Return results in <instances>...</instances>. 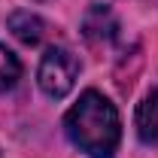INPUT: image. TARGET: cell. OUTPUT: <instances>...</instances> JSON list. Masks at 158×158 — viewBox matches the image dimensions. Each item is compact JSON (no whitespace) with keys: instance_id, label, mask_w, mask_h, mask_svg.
<instances>
[{"instance_id":"obj_1","label":"cell","mask_w":158,"mask_h":158,"mask_svg":"<svg viewBox=\"0 0 158 158\" xmlns=\"http://www.w3.org/2000/svg\"><path fill=\"white\" fill-rule=\"evenodd\" d=\"M64 131L88 158H113L122 137L118 113L100 91H85L64 116Z\"/></svg>"},{"instance_id":"obj_2","label":"cell","mask_w":158,"mask_h":158,"mask_svg":"<svg viewBox=\"0 0 158 158\" xmlns=\"http://www.w3.org/2000/svg\"><path fill=\"white\" fill-rule=\"evenodd\" d=\"M79 76V61L76 55H70L67 49H49L43 61H40V70H37V82L40 88L49 94V98H67L76 85Z\"/></svg>"},{"instance_id":"obj_3","label":"cell","mask_w":158,"mask_h":158,"mask_svg":"<svg viewBox=\"0 0 158 158\" xmlns=\"http://www.w3.org/2000/svg\"><path fill=\"white\" fill-rule=\"evenodd\" d=\"M116 31H118L116 15L106 6H100V3H94L85 12V19H82V34H85V40H91V43H110V40L116 37Z\"/></svg>"},{"instance_id":"obj_4","label":"cell","mask_w":158,"mask_h":158,"mask_svg":"<svg viewBox=\"0 0 158 158\" xmlns=\"http://www.w3.org/2000/svg\"><path fill=\"white\" fill-rule=\"evenodd\" d=\"M137 134L143 143L158 146V91L146 94V100L137 106Z\"/></svg>"},{"instance_id":"obj_5","label":"cell","mask_w":158,"mask_h":158,"mask_svg":"<svg viewBox=\"0 0 158 158\" xmlns=\"http://www.w3.org/2000/svg\"><path fill=\"white\" fill-rule=\"evenodd\" d=\"M9 31H12L21 43L37 46L40 40H43L46 24H43V19H40V15H34L31 9H19V12H12V15H9Z\"/></svg>"},{"instance_id":"obj_6","label":"cell","mask_w":158,"mask_h":158,"mask_svg":"<svg viewBox=\"0 0 158 158\" xmlns=\"http://www.w3.org/2000/svg\"><path fill=\"white\" fill-rule=\"evenodd\" d=\"M21 76V64L19 58L6 49V46H0V91H6V88H12Z\"/></svg>"}]
</instances>
